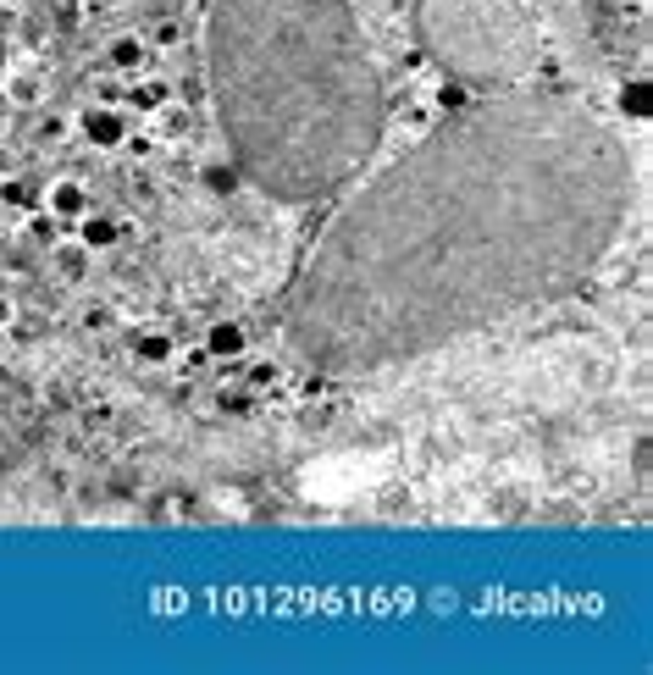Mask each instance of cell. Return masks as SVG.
Masks as SVG:
<instances>
[{"label":"cell","instance_id":"cell-1","mask_svg":"<svg viewBox=\"0 0 653 675\" xmlns=\"http://www.w3.org/2000/svg\"><path fill=\"white\" fill-rule=\"evenodd\" d=\"M631 183L620 133L576 100L454 111L327 222L288 299V344L360 377L554 305L620 238Z\"/></svg>","mask_w":653,"mask_h":675},{"label":"cell","instance_id":"cell-14","mask_svg":"<svg viewBox=\"0 0 653 675\" xmlns=\"http://www.w3.org/2000/svg\"><path fill=\"white\" fill-rule=\"evenodd\" d=\"M12 95H17V100H34V95H39V83H34V78H17V83H12Z\"/></svg>","mask_w":653,"mask_h":675},{"label":"cell","instance_id":"cell-7","mask_svg":"<svg viewBox=\"0 0 653 675\" xmlns=\"http://www.w3.org/2000/svg\"><path fill=\"white\" fill-rule=\"evenodd\" d=\"M50 211H56V216H89L84 183H56V189H50Z\"/></svg>","mask_w":653,"mask_h":675},{"label":"cell","instance_id":"cell-5","mask_svg":"<svg viewBox=\"0 0 653 675\" xmlns=\"http://www.w3.org/2000/svg\"><path fill=\"white\" fill-rule=\"evenodd\" d=\"M89 255H95V249H89L84 238H78V244H56V249H50V266H56V272L67 277V283H84Z\"/></svg>","mask_w":653,"mask_h":675},{"label":"cell","instance_id":"cell-9","mask_svg":"<svg viewBox=\"0 0 653 675\" xmlns=\"http://www.w3.org/2000/svg\"><path fill=\"white\" fill-rule=\"evenodd\" d=\"M200 183H205V189H211V194H233L238 189V166L233 161H216V166H205V172H200Z\"/></svg>","mask_w":653,"mask_h":675},{"label":"cell","instance_id":"cell-3","mask_svg":"<svg viewBox=\"0 0 653 675\" xmlns=\"http://www.w3.org/2000/svg\"><path fill=\"white\" fill-rule=\"evenodd\" d=\"M416 39L471 89H510L537 67V23L521 0H416Z\"/></svg>","mask_w":653,"mask_h":675},{"label":"cell","instance_id":"cell-2","mask_svg":"<svg viewBox=\"0 0 653 675\" xmlns=\"http://www.w3.org/2000/svg\"><path fill=\"white\" fill-rule=\"evenodd\" d=\"M205 83L227 161L283 205H316L360 178L388 128L349 0H211Z\"/></svg>","mask_w":653,"mask_h":675},{"label":"cell","instance_id":"cell-4","mask_svg":"<svg viewBox=\"0 0 653 675\" xmlns=\"http://www.w3.org/2000/svg\"><path fill=\"white\" fill-rule=\"evenodd\" d=\"M84 139L95 144V150H117L122 139H128V117L111 106H89L84 111Z\"/></svg>","mask_w":653,"mask_h":675},{"label":"cell","instance_id":"cell-8","mask_svg":"<svg viewBox=\"0 0 653 675\" xmlns=\"http://www.w3.org/2000/svg\"><path fill=\"white\" fill-rule=\"evenodd\" d=\"M648 83H642V78H631V83H620V117H631V122H648Z\"/></svg>","mask_w":653,"mask_h":675},{"label":"cell","instance_id":"cell-6","mask_svg":"<svg viewBox=\"0 0 653 675\" xmlns=\"http://www.w3.org/2000/svg\"><path fill=\"white\" fill-rule=\"evenodd\" d=\"M205 349H211L216 360H233V355H244V327H233V321H216V327L205 332Z\"/></svg>","mask_w":653,"mask_h":675},{"label":"cell","instance_id":"cell-13","mask_svg":"<svg viewBox=\"0 0 653 675\" xmlns=\"http://www.w3.org/2000/svg\"><path fill=\"white\" fill-rule=\"evenodd\" d=\"M6 200H12L17 211H28V205H34V189H28V183H6Z\"/></svg>","mask_w":653,"mask_h":675},{"label":"cell","instance_id":"cell-12","mask_svg":"<svg viewBox=\"0 0 653 675\" xmlns=\"http://www.w3.org/2000/svg\"><path fill=\"white\" fill-rule=\"evenodd\" d=\"M139 355H144V360H167L172 344L161 338V332H144V338H139Z\"/></svg>","mask_w":653,"mask_h":675},{"label":"cell","instance_id":"cell-11","mask_svg":"<svg viewBox=\"0 0 653 675\" xmlns=\"http://www.w3.org/2000/svg\"><path fill=\"white\" fill-rule=\"evenodd\" d=\"M84 244L89 249H111L117 244V227H111L106 216H84Z\"/></svg>","mask_w":653,"mask_h":675},{"label":"cell","instance_id":"cell-10","mask_svg":"<svg viewBox=\"0 0 653 675\" xmlns=\"http://www.w3.org/2000/svg\"><path fill=\"white\" fill-rule=\"evenodd\" d=\"M144 61H150V56H144V45H139V39H117V45H111V67H122V72H139Z\"/></svg>","mask_w":653,"mask_h":675},{"label":"cell","instance_id":"cell-15","mask_svg":"<svg viewBox=\"0 0 653 675\" xmlns=\"http://www.w3.org/2000/svg\"><path fill=\"white\" fill-rule=\"evenodd\" d=\"M0 67H6V39H0Z\"/></svg>","mask_w":653,"mask_h":675}]
</instances>
